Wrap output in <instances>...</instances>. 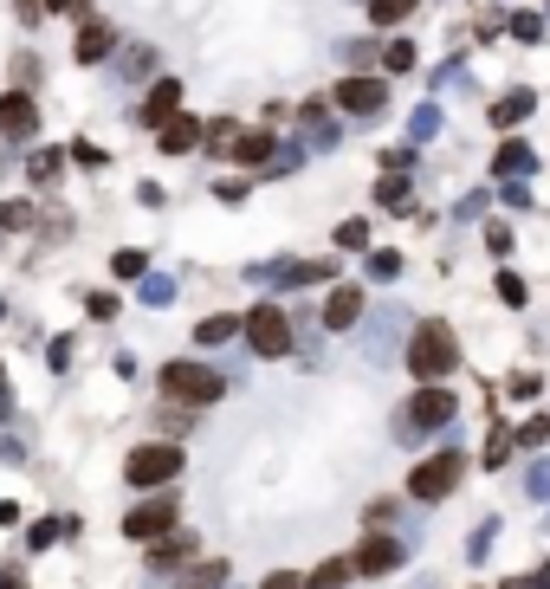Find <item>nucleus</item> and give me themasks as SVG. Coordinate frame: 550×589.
<instances>
[{
    "mask_svg": "<svg viewBox=\"0 0 550 589\" xmlns=\"http://www.w3.org/2000/svg\"><path fill=\"white\" fill-rule=\"evenodd\" d=\"M337 111H356V117L389 111V78H343L337 85Z\"/></svg>",
    "mask_w": 550,
    "mask_h": 589,
    "instance_id": "6e6552de",
    "label": "nucleus"
},
{
    "mask_svg": "<svg viewBox=\"0 0 550 589\" xmlns=\"http://www.w3.org/2000/svg\"><path fill=\"white\" fill-rule=\"evenodd\" d=\"M240 162H272L279 156V143H272V130H240V149H233Z\"/></svg>",
    "mask_w": 550,
    "mask_h": 589,
    "instance_id": "dca6fc26",
    "label": "nucleus"
},
{
    "mask_svg": "<svg viewBox=\"0 0 550 589\" xmlns=\"http://www.w3.org/2000/svg\"><path fill=\"white\" fill-rule=\"evenodd\" d=\"M408 13H415V0H369V20L376 26H402Z\"/></svg>",
    "mask_w": 550,
    "mask_h": 589,
    "instance_id": "6ab92c4d",
    "label": "nucleus"
},
{
    "mask_svg": "<svg viewBox=\"0 0 550 589\" xmlns=\"http://www.w3.org/2000/svg\"><path fill=\"white\" fill-rule=\"evenodd\" d=\"M369 272H376V279H395V272H402V259H395V253H369Z\"/></svg>",
    "mask_w": 550,
    "mask_h": 589,
    "instance_id": "c756f323",
    "label": "nucleus"
},
{
    "mask_svg": "<svg viewBox=\"0 0 550 589\" xmlns=\"http://www.w3.org/2000/svg\"><path fill=\"white\" fill-rule=\"evenodd\" d=\"M233 324H240V318H208V324H201V344H227V337H233Z\"/></svg>",
    "mask_w": 550,
    "mask_h": 589,
    "instance_id": "a878e982",
    "label": "nucleus"
},
{
    "mask_svg": "<svg viewBox=\"0 0 550 589\" xmlns=\"http://www.w3.org/2000/svg\"><path fill=\"white\" fill-rule=\"evenodd\" d=\"M162 395L182 402V408H208V402L227 395V376L208 369V363H169V369H162Z\"/></svg>",
    "mask_w": 550,
    "mask_h": 589,
    "instance_id": "f03ea898",
    "label": "nucleus"
},
{
    "mask_svg": "<svg viewBox=\"0 0 550 589\" xmlns=\"http://www.w3.org/2000/svg\"><path fill=\"white\" fill-rule=\"evenodd\" d=\"M382 59H389V72H408V65H415V46H408V39H395Z\"/></svg>",
    "mask_w": 550,
    "mask_h": 589,
    "instance_id": "cd10ccee",
    "label": "nucleus"
},
{
    "mask_svg": "<svg viewBox=\"0 0 550 589\" xmlns=\"http://www.w3.org/2000/svg\"><path fill=\"white\" fill-rule=\"evenodd\" d=\"M512 33H518V39H544V20H538V13H518Z\"/></svg>",
    "mask_w": 550,
    "mask_h": 589,
    "instance_id": "7c9ffc66",
    "label": "nucleus"
},
{
    "mask_svg": "<svg viewBox=\"0 0 550 589\" xmlns=\"http://www.w3.org/2000/svg\"><path fill=\"white\" fill-rule=\"evenodd\" d=\"M175 473H182V447H169V441L130 447V460H123V479H130V486H169Z\"/></svg>",
    "mask_w": 550,
    "mask_h": 589,
    "instance_id": "7ed1b4c3",
    "label": "nucleus"
},
{
    "mask_svg": "<svg viewBox=\"0 0 550 589\" xmlns=\"http://www.w3.org/2000/svg\"><path fill=\"white\" fill-rule=\"evenodd\" d=\"M408 369H415L421 382H447V369H460V337L440 318H428L415 331V344H408Z\"/></svg>",
    "mask_w": 550,
    "mask_h": 589,
    "instance_id": "f257e3e1",
    "label": "nucleus"
},
{
    "mask_svg": "<svg viewBox=\"0 0 550 589\" xmlns=\"http://www.w3.org/2000/svg\"><path fill=\"white\" fill-rule=\"evenodd\" d=\"M33 130H39L33 98H26V91H7V98H0V136H33Z\"/></svg>",
    "mask_w": 550,
    "mask_h": 589,
    "instance_id": "1a4fd4ad",
    "label": "nucleus"
},
{
    "mask_svg": "<svg viewBox=\"0 0 550 589\" xmlns=\"http://www.w3.org/2000/svg\"><path fill=\"white\" fill-rule=\"evenodd\" d=\"M201 143V123L195 117H169L162 123V149H169V156H182V149H195Z\"/></svg>",
    "mask_w": 550,
    "mask_h": 589,
    "instance_id": "2eb2a0df",
    "label": "nucleus"
},
{
    "mask_svg": "<svg viewBox=\"0 0 550 589\" xmlns=\"http://www.w3.org/2000/svg\"><path fill=\"white\" fill-rule=\"evenodd\" d=\"M376 201H382V208L408 201V169H389V175H382V182H376Z\"/></svg>",
    "mask_w": 550,
    "mask_h": 589,
    "instance_id": "aec40b11",
    "label": "nucleus"
},
{
    "mask_svg": "<svg viewBox=\"0 0 550 589\" xmlns=\"http://www.w3.org/2000/svg\"><path fill=\"white\" fill-rule=\"evenodd\" d=\"M182 518V505H175V492H162V499H149V505H136L130 518H123V538H143V544H156L162 531Z\"/></svg>",
    "mask_w": 550,
    "mask_h": 589,
    "instance_id": "0eeeda50",
    "label": "nucleus"
},
{
    "mask_svg": "<svg viewBox=\"0 0 550 589\" xmlns=\"http://www.w3.org/2000/svg\"><path fill=\"white\" fill-rule=\"evenodd\" d=\"M175 104H182V85H175V78H162L156 91H149L143 98V111H136V123H149V130H162V123L175 117Z\"/></svg>",
    "mask_w": 550,
    "mask_h": 589,
    "instance_id": "f8f14e48",
    "label": "nucleus"
},
{
    "mask_svg": "<svg viewBox=\"0 0 550 589\" xmlns=\"http://www.w3.org/2000/svg\"><path fill=\"white\" fill-rule=\"evenodd\" d=\"M169 292H175L169 279H149V285H143V298H149V305H169Z\"/></svg>",
    "mask_w": 550,
    "mask_h": 589,
    "instance_id": "f704fd0d",
    "label": "nucleus"
},
{
    "mask_svg": "<svg viewBox=\"0 0 550 589\" xmlns=\"http://www.w3.org/2000/svg\"><path fill=\"white\" fill-rule=\"evenodd\" d=\"M208 149H214V156H233V149H240V130H233V123H214V130H208Z\"/></svg>",
    "mask_w": 550,
    "mask_h": 589,
    "instance_id": "393cba45",
    "label": "nucleus"
},
{
    "mask_svg": "<svg viewBox=\"0 0 550 589\" xmlns=\"http://www.w3.org/2000/svg\"><path fill=\"white\" fill-rule=\"evenodd\" d=\"M110 46H117L110 20H85V26H78V46H72V59H78V65H98Z\"/></svg>",
    "mask_w": 550,
    "mask_h": 589,
    "instance_id": "ddd939ff",
    "label": "nucleus"
},
{
    "mask_svg": "<svg viewBox=\"0 0 550 589\" xmlns=\"http://www.w3.org/2000/svg\"><path fill=\"white\" fill-rule=\"evenodd\" d=\"M525 486H531V499H550V467H531Z\"/></svg>",
    "mask_w": 550,
    "mask_h": 589,
    "instance_id": "72a5a7b5",
    "label": "nucleus"
},
{
    "mask_svg": "<svg viewBox=\"0 0 550 589\" xmlns=\"http://www.w3.org/2000/svg\"><path fill=\"white\" fill-rule=\"evenodd\" d=\"M531 162H538V156H531V149H525V143H505V149H499V156H492V169H499V175H525V169H531Z\"/></svg>",
    "mask_w": 550,
    "mask_h": 589,
    "instance_id": "a211bd4d",
    "label": "nucleus"
},
{
    "mask_svg": "<svg viewBox=\"0 0 550 589\" xmlns=\"http://www.w3.org/2000/svg\"><path fill=\"white\" fill-rule=\"evenodd\" d=\"M350 570H356L350 557H330V564L318 570V577H311V589H343V577H350Z\"/></svg>",
    "mask_w": 550,
    "mask_h": 589,
    "instance_id": "4be33fe9",
    "label": "nucleus"
},
{
    "mask_svg": "<svg viewBox=\"0 0 550 589\" xmlns=\"http://www.w3.org/2000/svg\"><path fill=\"white\" fill-rule=\"evenodd\" d=\"M195 557V531H175V538H156V551H149V577H162V570L188 564Z\"/></svg>",
    "mask_w": 550,
    "mask_h": 589,
    "instance_id": "4468645a",
    "label": "nucleus"
},
{
    "mask_svg": "<svg viewBox=\"0 0 550 589\" xmlns=\"http://www.w3.org/2000/svg\"><path fill=\"white\" fill-rule=\"evenodd\" d=\"M499 298H505V305H525V279H512V272H505V279H499Z\"/></svg>",
    "mask_w": 550,
    "mask_h": 589,
    "instance_id": "473e14b6",
    "label": "nucleus"
},
{
    "mask_svg": "<svg viewBox=\"0 0 550 589\" xmlns=\"http://www.w3.org/2000/svg\"><path fill=\"white\" fill-rule=\"evenodd\" d=\"M460 473H466V460L460 454H453V447H440V454L434 460H421V467H415V479H408V492H415V499H447V492L453 486H460Z\"/></svg>",
    "mask_w": 550,
    "mask_h": 589,
    "instance_id": "20e7f679",
    "label": "nucleus"
},
{
    "mask_svg": "<svg viewBox=\"0 0 550 589\" xmlns=\"http://www.w3.org/2000/svg\"><path fill=\"white\" fill-rule=\"evenodd\" d=\"M259 589H305V583H298L292 570H279V577H266V583H259Z\"/></svg>",
    "mask_w": 550,
    "mask_h": 589,
    "instance_id": "e433bc0d",
    "label": "nucleus"
},
{
    "mask_svg": "<svg viewBox=\"0 0 550 589\" xmlns=\"http://www.w3.org/2000/svg\"><path fill=\"white\" fill-rule=\"evenodd\" d=\"M33 221V208H26V201H7V208H0V227H26Z\"/></svg>",
    "mask_w": 550,
    "mask_h": 589,
    "instance_id": "c85d7f7f",
    "label": "nucleus"
},
{
    "mask_svg": "<svg viewBox=\"0 0 550 589\" xmlns=\"http://www.w3.org/2000/svg\"><path fill=\"white\" fill-rule=\"evenodd\" d=\"M220 583H227V564H195L182 577V589H220Z\"/></svg>",
    "mask_w": 550,
    "mask_h": 589,
    "instance_id": "412c9836",
    "label": "nucleus"
},
{
    "mask_svg": "<svg viewBox=\"0 0 550 589\" xmlns=\"http://www.w3.org/2000/svg\"><path fill=\"white\" fill-rule=\"evenodd\" d=\"M525 117H531V91H512V98L492 104V123H499V130H512V123H525Z\"/></svg>",
    "mask_w": 550,
    "mask_h": 589,
    "instance_id": "f3484780",
    "label": "nucleus"
},
{
    "mask_svg": "<svg viewBox=\"0 0 550 589\" xmlns=\"http://www.w3.org/2000/svg\"><path fill=\"white\" fill-rule=\"evenodd\" d=\"M59 149H33V175H39V182H52V175H59Z\"/></svg>",
    "mask_w": 550,
    "mask_h": 589,
    "instance_id": "bb28decb",
    "label": "nucleus"
},
{
    "mask_svg": "<svg viewBox=\"0 0 550 589\" xmlns=\"http://www.w3.org/2000/svg\"><path fill=\"white\" fill-rule=\"evenodd\" d=\"M505 589H550V570H538V577H512Z\"/></svg>",
    "mask_w": 550,
    "mask_h": 589,
    "instance_id": "c9c22d12",
    "label": "nucleus"
},
{
    "mask_svg": "<svg viewBox=\"0 0 550 589\" xmlns=\"http://www.w3.org/2000/svg\"><path fill=\"white\" fill-rule=\"evenodd\" d=\"M246 344H253V356H285L292 350V318H285V305H259L253 318H246Z\"/></svg>",
    "mask_w": 550,
    "mask_h": 589,
    "instance_id": "39448f33",
    "label": "nucleus"
},
{
    "mask_svg": "<svg viewBox=\"0 0 550 589\" xmlns=\"http://www.w3.org/2000/svg\"><path fill=\"white\" fill-rule=\"evenodd\" d=\"M0 421H7V376H0Z\"/></svg>",
    "mask_w": 550,
    "mask_h": 589,
    "instance_id": "4c0bfd02",
    "label": "nucleus"
},
{
    "mask_svg": "<svg viewBox=\"0 0 550 589\" xmlns=\"http://www.w3.org/2000/svg\"><path fill=\"white\" fill-rule=\"evenodd\" d=\"M337 246H369V227H363V221H350V227H337Z\"/></svg>",
    "mask_w": 550,
    "mask_h": 589,
    "instance_id": "2f4dec72",
    "label": "nucleus"
},
{
    "mask_svg": "<svg viewBox=\"0 0 550 589\" xmlns=\"http://www.w3.org/2000/svg\"><path fill=\"white\" fill-rule=\"evenodd\" d=\"M356 318H363V292H356V285H337V292L324 298V331H350Z\"/></svg>",
    "mask_w": 550,
    "mask_h": 589,
    "instance_id": "9d476101",
    "label": "nucleus"
},
{
    "mask_svg": "<svg viewBox=\"0 0 550 589\" xmlns=\"http://www.w3.org/2000/svg\"><path fill=\"white\" fill-rule=\"evenodd\" d=\"M453 389H440V382H428V389L415 395V402L402 408V434H428V428H440V421H453Z\"/></svg>",
    "mask_w": 550,
    "mask_h": 589,
    "instance_id": "423d86ee",
    "label": "nucleus"
},
{
    "mask_svg": "<svg viewBox=\"0 0 550 589\" xmlns=\"http://www.w3.org/2000/svg\"><path fill=\"white\" fill-rule=\"evenodd\" d=\"M512 447H518V434H512V428H492V434H486V467H499Z\"/></svg>",
    "mask_w": 550,
    "mask_h": 589,
    "instance_id": "5701e85b",
    "label": "nucleus"
},
{
    "mask_svg": "<svg viewBox=\"0 0 550 589\" xmlns=\"http://www.w3.org/2000/svg\"><path fill=\"white\" fill-rule=\"evenodd\" d=\"M350 564H356V570H363V577H389V570H395V564H402V544H395V538H369V544H363V551H356V557H350Z\"/></svg>",
    "mask_w": 550,
    "mask_h": 589,
    "instance_id": "9b49d317",
    "label": "nucleus"
},
{
    "mask_svg": "<svg viewBox=\"0 0 550 589\" xmlns=\"http://www.w3.org/2000/svg\"><path fill=\"white\" fill-rule=\"evenodd\" d=\"M143 266H149V253H136V246H123V253L110 259V272H117V279H136Z\"/></svg>",
    "mask_w": 550,
    "mask_h": 589,
    "instance_id": "b1692460",
    "label": "nucleus"
}]
</instances>
